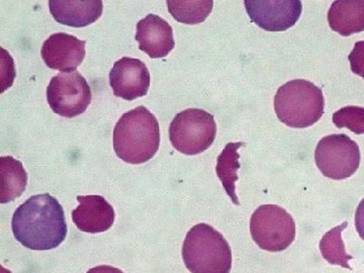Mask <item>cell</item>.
Segmentation results:
<instances>
[{
	"instance_id": "cb8c5ba5",
	"label": "cell",
	"mask_w": 364,
	"mask_h": 273,
	"mask_svg": "<svg viewBox=\"0 0 364 273\" xmlns=\"http://www.w3.org/2000/svg\"><path fill=\"white\" fill-rule=\"evenodd\" d=\"M1 273H11V272H9V270L6 269V268L1 267Z\"/></svg>"
},
{
	"instance_id": "d6986e66",
	"label": "cell",
	"mask_w": 364,
	"mask_h": 273,
	"mask_svg": "<svg viewBox=\"0 0 364 273\" xmlns=\"http://www.w3.org/2000/svg\"><path fill=\"white\" fill-rule=\"evenodd\" d=\"M346 227L347 222H344L343 224L335 227L334 229L326 233L320 242V250L324 259L327 260L330 264L340 265L351 269L348 261L353 257L347 254L341 236L342 231Z\"/></svg>"
},
{
	"instance_id": "9a60e30c",
	"label": "cell",
	"mask_w": 364,
	"mask_h": 273,
	"mask_svg": "<svg viewBox=\"0 0 364 273\" xmlns=\"http://www.w3.org/2000/svg\"><path fill=\"white\" fill-rule=\"evenodd\" d=\"M328 23L334 32L344 37L363 32L364 0H338L328 11Z\"/></svg>"
},
{
	"instance_id": "3957f363",
	"label": "cell",
	"mask_w": 364,
	"mask_h": 273,
	"mask_svg": "<svg viewBox=\"0 0 364 273\" xmlns=\"http://www.w3.org/2000/svg\"><path fill=\"white\" fill-rule=\"evenodd\" d=\"M182 258L191 273H230L232 250L225 237L210 225H196L189 230Z\"/></svg>"
},
{
	"instance_id": "ac0fdd59",
	"label": "cell",
	"mask_w": 364,
	"mask_h": 273,
	"mask_svg": "<svg viewBox=\"0 0 364 273\" xmlns=\"http://www.w3.org/2000/svg\"><path fill=\"white\" fill-rule=\"evenodd\" d=\"M169 13L179 23L198 25L203 23L212 13L214 1L212 0H168Z\"/></svg>"
},
{
	"instance_id": "5bb4252c",
	"label": "cell",
	"mask_w": 364,
	"mask_h": 273,
	"mask_svg": "<svg viewBox=\"0 0 364 273\" xmlns=\"http://www.w3.org/2000/svg\"><path fill=\"white\" fill-rule=\"evenodd\" d=\"M49 9L57 23L73 28H83L95 23L102 16V0H51Z\"/></svg>"
},
{
	"instance_id": "ffe728a7",
	"label": "cell",
	"mask_w": 364,
	"mask_h": 273,
	"mask_svg": "<svg viewBox=\"0 0 364 273\" xmlns=\"http://www.w3.org/2000/svg\"><path fill=\"white\" fill-rule=\"evenodd\" d=\"M333 123L337 128H347L356 135L364 134V107H342L333 114Z\"/></svg>"
},
{
	"instance_id": "44dd1931",
	"label": "cell",
	"mask_w": 364,
	"mask_h": 273,
	"mask_svg": "<svg viewBox=\"0 0 364 273\" xmlns=\"http://www.w3.org/2000/svg\"><path fill=\"white\" fill-rule=\"evenodd\" d=\"M348 59L351 71L364 79V41H359L354 45Z\"/></svg>"
},
{
	"instance_id": "ba28073f",
	"label": "cell",
	"mask_w": 364,
	"mask_h": 273,
	"mask_svg": "<svg viewBox=\"0 0 364 273\" xmlns=\"http://www.w3.org/2000/svg\"><path fill=\"white\" fill-rule=\"evenodd\" d=\"M91 90L77 71L61 72L51 79L47 87V100L55 114L74 117L83 114L90 105Z\"/></svg>"
},
{
	"instance_id": "9c48e42d",
	"label": "cell",
	"mask_w": 364,
	"mask_h": 273,
	"mask_svg": "<svg viewBox=\"0 0 364 273\" xmlns=\"http://www.w3.org/2000/svg\"><path fill=\"white\" fill-rule=\"evenodd\" d=\"M246 11L253 23L268 32H284L299 20V0H246Z\"/></svg>"
},
{
	"instance_id": "8fae6325",
	"label": "cell",
	"mask_w": 364,
	"mask_h": 273,
	"mask_svg": "<svg viewBox=\"0 0 364 273\" xmlns=\"http://www.w3.org/2000/svg\"><path fill=\"white\" fill-rule=\"evenodd\" d=\"M85 41L69 33H53L43 44L41 55L49 68L73 72L85 58Z\"/></svg>"
},
{
	"instance_id": "8992f818",
	"label": "cell",
	"mask_w": 364,
	"mask_h": 273,
	"mask_svg": "<svg viewBox=\"0 0 364 273\" xmlns=\"http://www.w3.org/2000/svg\"><path fill=\"white\" fill-rule=\"evenodd\" d=\"M254 242L263 250L280 252L291 245L296 238V223L284 208L263 205L256 208L250 221Z\"/></svg>"
},
{
	"instance_id": "7a4b0ae2",
	"label": "cell",
	"mask_w": 364,
	"mask_h": 273,
	"mask_svg": "<svg viewBox=\"0 0 364 273\" xmlns=\"http://www.w3.org/2000/svg\"><path fill=\"white\" fill-rule=\"evenodd\" d=\"M114 149L119 159L142 164L156 154L160 145L158 119L145 107L126 112L114 129Z\"/></svg>"
},
{
	"instance_id": "6da1fadb",
	"label": "cell",
	"mask_w": 364,
	"mask_h": 273,
	"mask_svg": "<svg viewBox=\"0 0 364 273\" xmlns=\"http://www.w3.org/2000/svg\"><path fill=\"white\" fill-rule=\"evenodd\" d=\"M14 238L32 250H51L65 241L63 208L49 193L33 196L16 208L11 220Z\"/></svg>"
},
{
	"instance_id": "277c9868",
	"label": "cell",
	"mask_w": 364,
	"mask_h": 273,
	"mask_svg": "<svg viewBox=\"0 0 364 273\" xmlns=\"http://www.w3.org/2000/svg\"><path fill=\"white\" fill-rule=\"evenodd\" d=\"M323 91L305 79H294L280 86L274 97V111L282 123L291 128L313 126L324 114Z\"/></svg>"
},
{
	"instance_id": "5b68a950",
	"label": "cell",
	"mask_w": 364,
	"mask_h": 273,
	"mask_svg": "<svg viewBox=\"0 0 364 273\" xmlns=\"http://www.w3.org/2000/svg\"><path fill=\"white\" fill-rule=\"evenodd\" d=\"M215 135L214 116L203 109H186L177 114L170 124V142L182 154H200L212 146Z\"/></svg>"
},
{
	"instance_id": "7c38bea8",
	"label": "cell",
	"mask_w": 364,
	"mask_h": 273,
	"mask_svg": "<svg viewBox=\"0 0 364 273\" xmlns=\"http://www.w3.org/2000/svg\"><path fill=\"white\" fill-rule=\"evenodd\" d=\"M136 40L139 49L152 59L164 58L176 46L171 26L152 14L136 23Z\"/></svg>"
},
{
	"instance_id": "2e32d148",
	"label": "cell",
	"mask_w": 364,
	"mask_h": 273,
	"mask_svg": "<svg viewBox=\"0 0 364 273\" xmlns=\"http://www.w3.org/2000/svg\"><path fill=\"white\" fill-rule=\"evenodd\" d=\"M28 173L23 163L11 156L0 158V203L13 202L25 193Z\"/></svg>"
},
{
	"instance_id": "30bf717a",
	"label": "cell",
	"mask_w": 364,
	"mask_h": 273,
	"mask_svg": "<svg viewBox=\"0 0 364 273\" xmlns=\"http://www.w3.org/2000/svg\"><path fill=\"white\" fill-rule=\"evenodd\" d=\"M114 95L126 100L145 97L150 87V72L141 60L124 57L114 63L109 73Z\"/></svg>"
},
{
	"instance_id": "7402d4cb",
	"label": "cell",
	"mask_w": 364,
	"mask_h": 273,
	"mask_svg": "<svg viewBox=\"0 0 364 273\" xmlns=\"http://www.w3.org/2000/svg\"><path fill=\"white\" fill-rule=\"evenodd\" d=\"M355 227L359 236L364 240V198L358 205L355 214Z\"/></svg>"
},
{
	"instance_id": "4fadbf2b",
	"label": "cell",
	"mask_w": 364,
	"mask_h": 273,
	"mask_svg": "<svg viewBox=\"0 0 364 273\" xmlns=\"http://www.w3.org/2000/svg\"><path fill=\"white\" fill-rule=\"evenodd\" d=\"M79 205L72 212V220L80 231L102 233L111 229L116 214L111 203L102 196H79Z\"/></svg>"
},
{
	"instance_id": "603a6c76",
	"label": "cell",
	"mask_w": 364,
	"mask_h": 273,
	"mask_svg": "<svg viewBox=\"0 0 364 273\" xmlns=\"http://www.w3.org/2000/svg\"><path fill=\"white\" fill-rule=\"evenodd\" d=\"M87 273H124L119 268L109 267V265H100V267L91 268Z\"/></svg>"
},
{
	"instance_id": "e0dca14e",
	"label": "cell",
	"mask_w": 364,
	"mask_h": 273,
	"mask_svg": "<svg viewBox=\"0 0 364 273\" xmlns=\"http://www.w3.org/2000/svg\"><path fill=\"white\" fill-rule=\"evenodd\" d=\"M243 145L244 143L242 142L227 144L221 155L218 157L217 167H215L217 176L222 181L225 191L231 198L232 202L237 205H240L236 196V188H235V183L239 178L238 170L241 168L238 149Z\"/></svg>"
},
{
	"instance_id": "52a82bcc",
	"label": "cell",
	"mask_w": 364,
	"mask_h": 273,
	"mask_svg": "<svg viewBox=\"0 0 364 273\" xmlns=\"http://www.w3.org/2000/svg\"><path fill=\"white\" fill-rule=\"evenodd\" d=\"M315 161L323 176L334 181L348 178L360 164V150L356 142L344 134L326 136L318 143Z\"/></svg>"
}]
</instances>
